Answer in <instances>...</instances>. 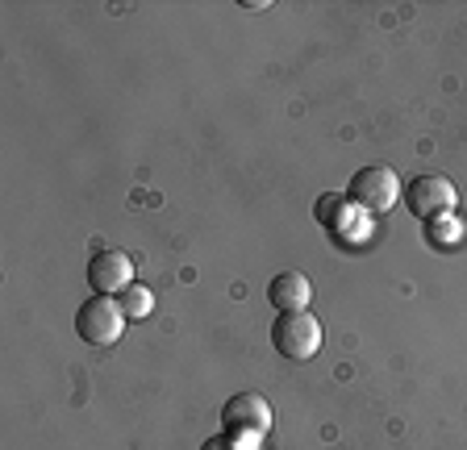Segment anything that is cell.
<instances>
[{
  "label": "cell",
  "instance_id": "cell-1",
  "mask_svg": "<svg viewBox=\"0 0 467 450\" xmlns=\"http://www.w3.org/2000/svg\"><path fill=\"white\" fill-rule=\"evenodd\" d=\"M222 425H225V438H234L243 450H254L267 438V430H272V404L263 401L259 392H238V396L225 401Z\"/></svg>",
  "mask_w": 467,
  "mask_h": 450
},
{
  "label": "cell",
  "instance_id": "cell-2",
  "mask_svg": "<svg viewBox=\"0 0 467 450\" xmlns=\"http://www.w3.org/2000/svg\"><path fill=\"white\" fill-rule=\"evenodd\" d=\"M347 200L350 205H359L363 213H389L392 205L400 200V176L392 167L384 163H371V167H359L347 184Z\"/></svg>",
  "mask_w": 467,
  "mask_h": 450
},
{
  "label": "cell",
  "instance_id": "cell-3",
  "mask_svg": "<svg viewBox=\"0 0 467 450\" xmlns=\"http://www.w3.org/2000/svg\"><path fill=\"white\" fill-rule=\"evenodd\" d=\"M272 346L292 363H305L321 351V322L301 309V313H280L272 322Z\"/></svg>",
  "mask_w": 467,
  "mask_h": 450
},
{
  "label": "cell",
  "instance_id": "cell-4",
  "mask_svg": "<svg viewBox=\"0 0 467 450\" xmlns=\"http://www.w3.org/2000/svg\"><path fill=\"white\" fill-rule=\"evenodd\" d=\"M76 330L88 346H100V351H105V346H113L117 338H121V330H126V313H121V304H117L113 296L92 292L76 309Z\"/></svg>",
  "mask_w": 467,
  "mask_h": 450
},
{
  "label": "cell",
  "instance_id": "cell-5",
  "mask_svg": "<svg viewBox=\"0 0 467 450\" xmlns=\"http://www.w3.org/2000/svg\"><path fill=\"white\" fill-rule=\"evenodd\" d=\"M455 205H459V192L447 176H418L409 179L405 188V209L418 221H438V217L455 213Z\"/></svg>",
  "mask_w": 467,
  "mask_h": 450
},
{
  "label": "cell",
  "instance_id": "cell-6",
  "mask_svg": "<svg viewBox=\"0 0 467 450\" xmlns=\"http://www.w3.org/2000/svg\"><path fill=\"white\" fill-rule=\"evenodd\" d=\"M134 284V259L126 251H97V255L88 259V288L97 296H113V292H126Z\"/></svg>",
  "mask_w": 467,
  "mask_h": 450
},
{
  "label": "cell",
  "instance_id": "cell-7",
  "mask_svg": "<svg viewBox=\"0 0 467 450\" xmlns=\"http://www.w3.org/2000/svg\"><path fill=\"white\" fill-rule=\"evenodd\" d=\"M309 296H313V284L309 275L301 271H280L267 284V301L280 309V313H301V309H309Z\"/></svg>",
  "mask_w": 467,
  "mask_h": 450
},
{
  "label": "cell",
  "instance_id": "cell-8",
  "mask_svg": "<svg viewBox=\"0 0 467 450\" xmlns=\"http://www.w3.org/2000/svg\"><path fill=\"white\" fill-rule=\"evenodd\" d=\"M121 313H126V322H142V317L155 313V292L146 284H130L126 292H121Z\"/></svg>",
  "mask_w": 467,
  "mask_h": 450
},
{
  "label": "cell",
  "instance_id": "cell-9",
  "mask_svg": "<svg viewBox=\"0 0 467 450\" xmlns=\"http://www.w3.org/2000/svg\"><path fill=\"white\" fill-rule=\"evenodd\" d=\"M342 213H347V196H321L317 200V217H321V225H330V230H338V221H342Z\"/></svg>",
  "mask_w": 467,
  "mask_h": 450
},
{
  "label": "cell",
  "instance_id": "cell-10",
  "mask_svg": "<svg viewBox=\"0 0 467 450\" xmlns=\"http://www.w3.org/2000/svg\"><path fill=\"white\" fill-rule=\"evenodd\" d=\"M201 450H243V446H238L234 438H225V434H222V438H204V446H201Z\"/></svg>",
  "mask_w": 467,
  "mask_h": 450
}]
</instances>
